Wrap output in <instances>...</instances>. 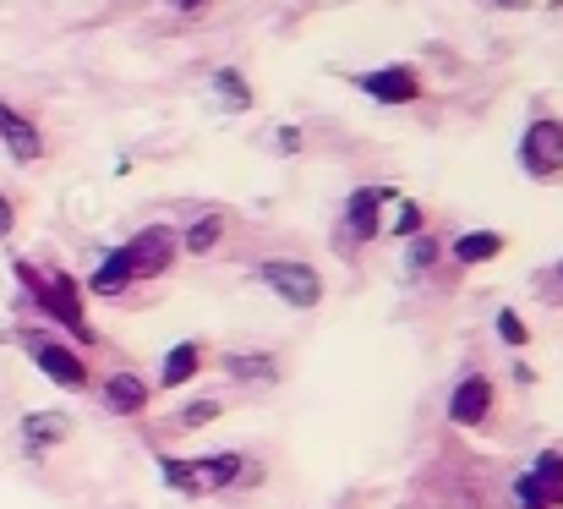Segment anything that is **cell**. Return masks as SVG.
Returning a JSON list of instances; mask_svg holds the SVG:
<instances>
[{"label": "cell", "instance_id": "22", "mask_svg": "<svg viewBox=\"0 0 563 509\" xmlns=\"http://www.w3.org/2000/svg\"><path fill=\"white\" fill-rule=\"evenodd\" d=\"M525 471H531L536 482H547V488L558 493V504H563V449H553V444H547V449H536V455H531V466H525Z\"/></svg>", "mask_w": 563, "mask_h": 509}, {"label": "cell", "instance_id": "13", "mask_svg": "<svg viewBox=\"0 0 563 509\" xmlns=\"http://www.w3.org/2000/svg\"><path fill=\"white\" fill-rule=\"evenodd\" d=\"M17 438H22V455L28 460H44L50 449H61L72 438V416L66 411H28L17 422Z\"/></svg>", "mask_w": 563, "mask_h": 509}, {"label": "cell", "instance_id": "2", "mask_svg": "<svg viewBox=\"0 0 563 509\" xmlns=\"http://www.w3.org/2000/svg\"><path fill=\"white\" fill-rule=\"evenodd\" d=\"M252 280L263 285L274 302H285L290 312H312V307H323V296H328V280L307 258H263V263H252Z\"/></svg>", "mask_w": 563, "mask_h": 509}, {"label": "cell", "instance_id": "4", "mask_svg": "<svg viewBox=\"0 0 563 509\" xmlns=\"http://www.w3.org/2000/svg\"><path fill=\"white\" fill-rule=\"evenodd\" d=\"M400 187H356L345 198V214H339V236H345V252L367 247V241L383 236V208L400 203Z\"/></svg>", "mask_w": 563, "mask_h": 509}, {"label": "cell", "instance_id": "18", "mask_svg": "<svg viewBox=\"0 0 563 509\" xmlns=\"http://www.w3.org/2000/svg\"><path fill=\"white\" fill-rule=\"evenodd\" d=\"M219 416H225V400L219 395H197V400H186V406H175L170 427L175 433H203V427L219 422Z\"/></svg>", "mask_w": 563, "mask_h": 509}, {"label": "cell", "instance_id": "3", "mask_svg": "<svg viewBox=\"0 0 563 509\" xmlns=\"http://www.w3.org/2000/svg\"><path fill=\"white\" fill-rule=\"evenodd\" d=\"M22 345H28L33 367H39L55 389H66V395H93V378L99 373H93L88 351H77L72 340H50V334H22Z\"/></svg>", "mask_w": 563, "mask_h": 509}, {"label": "cell", "instance_id": "19", "mask_svg": "<svg viewBox=\"0 0 563 509\" xmlns=\"http://www.w3.org/2000/svg\"><path fill=\"white\" fill-rule=\"evenodd\" d=\"M509 504H514V509H563L558 493L547 488V482H536L531 471H520V477L509 482Z\"/></svg>", "mask_w": 563, "mask_h": 509}, {"label": "cell", "instance_id": "21", "mask_svg": "<svg viewBox=\"0 0 563 509\" xmlns=\"http://www.w3.org/2000/svg\"><path fill=\"white\" fill-rule=\"evenodd\" d=\"M214 94H219L225 110H252V83H246L236 66H219L214 72Z\"/></svg>", "mask_w": 563, "mask_h": 509}, {"label": "cell", "instance_id": "16", "mask_svg": "<svg viewBox=\"0 0 563 509\" xmlns=\"http://www.w3.org/2000/svg\"><path fill=\"white\" fill-rule=\"evenodd\" d=\"M503 252H509V236H503V230H460V236L449 241V258L460 263V269H482V263H498Z\"/></svg>", "mask_w": 563, "mask_h": 509}, {"label": "cell", "instance_id": "14", "mask_svg": "<svg viewBox=\"0 0 563 509\" xmlns=\"http://www.w3.org/2000/svg\"><path fill=\"white\" fill-rule=\"evenodd\" d=\"M0 143H6V154L17 159V165H39L44 159V132L33 115H22L17 104L0 99Z\"/></svg>", "mask_w": 563, "mask_h": 509}, {"label": "cell", "instance_id": "26", "mask_svg": "<svg viewBox=\"0 0 563 509\" xmlns=\"http://www.w3.org/2000/svg\"><path fill=\"white\" fill-rule=\"evenodd\" d=\"M542 291H547V296H553V302H563V258H558V263H553V269H547V274H542Z\"/></svg>", "mask_w": 563, "mask_h": 509}, {"label": "cell", "instance_id": "1", "mask_svg": "<svg viewBox=\"0 0 563 509\" xmlns=\"http://www.w3.org/2000/svg\"><path fill=\"white\" fill-rule=\"evenodd\" d=\"M82 296H88V291H82L72 274L50 269L39 280V291H33V307H39L50 323H61L66 340H77V351H93V345H99V329L88 323V302H82Z\"/></svg>", "mask_w": 563, "mask_h": 509}, {"label": "cell", "instance_id": "24", "mask_svg": "<svg viewBox=\"0 0 563 509\" xmlns=\"http://www.w3.org/2000/svg\"><path fill=\"white\" fill-rule=\"evenodd\" d=\"M394 241H410V236H421L427 230V208H421L416 198H400V214H394V225H383Z\"/></svg>", "mask_w": 563, "mask_h": 509}, {"label": "cell", "instance_id": "5", "mask_svg": "<svg viewBox=\"0 0 563 509\" xmlns=\"http://www.w3.org/2000/svg\"><path fill=\"white\" fill-rule=\"evenodd\" d=\"M492 411H498V384L482 373V367H471V373L454 378L449 400H443V416H449V427H465V433H482L492 422Z\"/></svg>", "mask_w": 563, "mask_h": 509}, {"label": "cell", "instance_id": "7", "mask_svg": "<svg viewBox=\"0 0 563 509\" xmlns=\"http://www.w3.org/2000/svg\"><path fill=\"white\" fill-rule=\"evenodd\" d=\"M93 395H99V411L126 416V422L154 411V384L143 373H132V367H110L104 378H93Z\"/></svg>", "mask_w": 563, "mask_h": 509}, {"label": "cell", "instance_id": "11", "mask_svg": "<svg viewBox=\"0 0 563 509\" xmlns=\"http://www.w3.org/2000/svg\"><path fill=\"white\" fill-rule=\"evenodd\" d=\"M82 291L99 296V302H126V296L137 291V269L132 258H126V247H110L99 263H93V274L82 280Z\"/></svg>", "mask_w": 563, "mask_h": 509}, {"label": "cell", "instance_id": "30", "mask_svg": "<svg viewBox=\"0 0 563 509\" xmlns=\"http://www.w3.org/2000/svg\"><path fill=\"white\" fill-rule=\"evenodd\" d=\"M492 6H509V11H520V6H531V0H492Z\"/></svg>", "mask_w": 563, "mask_h": 509}, {"label": "cell", "instance_id": "8", "mask_svg": "<svg viewBox=\"0 0 563 509\" xmlns=\"http://www.w3.org/2000/svg\"><path fill=\"white\" fill-rule=\"evenodd\" d=\"M126 258H132L137 269V285L143 280H164V274L175 269V258H181V236H175V225H143L132 241H126Z\"/></svg>", "mask_w": 563, "mask_h": 509}, {"label": "cell", "instance_id": "29", "mask_svg": "<svg viewBox=\"0 0 563 509\" xmlns=\"http://www.w3.org/2000/svg\"><path fill=\"white\" fill-rule=\"evenodd\" d=\"M514 384H520V389H531V384H536V367L525 362V356H520V362H514Z\"/></svg>", "mask_w": 563, "mask_h": 509}, {"label": "cell", "instance_id": "9", "mask_svg": "<svg viewBox=\"0 0 563 509\" xmlns=\"http://www.w3.org/2000/svg\"><path fill=\"white\" fill-rule=\"evenodd\" d=\"M356 88H361L372 104H389V110H400V104H416L421 94H427V83H421V72H416L410 61L378 66V72H356Z\"/></svg>", "mask_w": 563, "mask_h": 509}, {"label": "cell", "instance_id": "23", "mask_svg": "<svg viewBox=\"0 0 563 509\" xmlns=\"http://www.w3.org/2000/svg\"><path fill=\"white\" fill-rule=\"evenodd\" d=\"M492 329H498V340L509 345V351H525V345H531V323H525L514 307H498V318H492Z\"/></svg>", "mask_w": 563, "mask_h": 509}, {"label": "cell", "instance_id": "17", "mask_svg": "<svg viewBox=\"0 0 563 509\" xmlns=\"http://www.w3.org/2000/svg\"><path fill=\"white\" fill-rule=\"evenodd\" d=\"M159 482L181 499H203V477H197L192 455H159Z\"/></svg>", "mask_w": 563, "mask_h": 509}, {"label": "cell", "instance_id": "15", "mask_svg": "<svg viewBox=\"0 0 563 509\" xmlns=\"http://www.w3.org/2000/svg\"><path fill=\"white\" fill-rule=\"evenodd\" d=\"M175 236H181V252H186V258H214V252L225 247V236H230V219L219 214V208H208V214L186 219Z\"/></svg>", "mask_w": 563, "mask_h": 509}, {"label": "cell", "instance_id": "28", "mask_svg": "<svg viewBox=\"0 0 563 509\" xmlns=\"http://www.w3.org/2000/svg\"><path fill=\"white\" fill-rule=\"evenodd\" d=\"M175 11H181V17H203L208 6H214V0H170Z\"/></svg>", "mask_w": 563, "mask_h": 509}, {"label": "cell", "instance_id": "20", "mask_svg": "<svg viewBox=\"0 0 563 509\" xmlns=\"http://www.w3.org/2000/svg\"><path fill=\"white\" fill-rule=\"evenodd\" d=\"M443 258V236H432V230H421V236L405 241V274H432Z\"/></svg>", "mask_w": 563, "mask_h": 509}, {"label": "cell", "instance_id": "10", "mask_svg": "<svg viewBox=\"0 0 563 509\" xmlns=\"http://www.w3.org/2000/svg\"><path fill=\"white\" fill-rule=\"evenodd\" d=\"M208 362H214V351H208L203 340H175L170 351L159 356V373L148 378V384H154V395H175V389H186L192 378H203Z\"/></svg>", "mask_w": 563, "mask_h": 509}, {"label": "cell", "instance_id": "27", "mask_svg": "<svg viewBox=\"0 0 563 509\" xmlns=\"http://www.w3.org/2000/svg\"><path fill=\"white\" fill-rule=\"evenodd\" d=\"M11 230H17V203H11L6 192H0V241H6Z\"/></svg>", "mask_w": 563, "mask_h": 509}, {"label": "cell", "instance_id": "6", "mask_svg": "<svg viewBox=\"0 0 563 509\" xmlns=\"http://www.w3.org/2000/svg\"><path fill=\"white\" fill-rule=\"evenodd\" d=\"M520 170L531 181H563V121L558 115H536L520 132Z\"/></svg>", "mask_w": 563, "mask_h": 509}, {"label": "cell", "instance_id": "12", "mask_svg": "<svg viewBox=\"0 0 563 509\" xmlns=\"http://www.w3.org/2000/svg\"><path fill=\"white\" fill-rule=\"evenodd\" d=\"M214 367L225 378H236V384H246V389H268V384H279V378H285L279 351H219Z\"/></svg>", "mask_w": 563, "mask_h": 509}, {"label": "cell", "instance_id": "25", "mask_svg": "<svg viewBox=\"0 0 563 509\" xmlns=\"http://www.w3.org/2000/svg\"><path fill=\"white\" fill-rule=\"evenodd\" d=\"M274 148H279V154H301V132H296V126H279Z\"/></svg>", "mask_w": 563, "mask_h": 509}]
</instances>
